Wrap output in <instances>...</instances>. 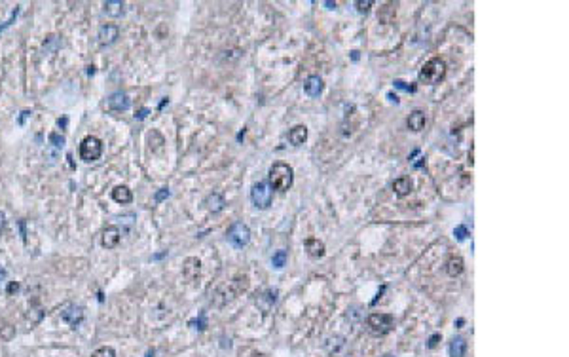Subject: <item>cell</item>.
<instances>
[{"instance_id":"obj_1","label":"cell","mask_w":569,"mask_h":357,"mask_svg":"<svg viewBox=\"0 0 569 357\" xmlns=\"http://www.w3.org/2000/svg\"><path fill=\"white\" fill-rule=\"evenodd\" d=\"M268 181H270V187L273 190L287 192L292 187V183H294V171H292L289 163L277 162L273 163L270 171H268Z\"/></svg>"},{"instance_id":"obj_2","label":"cell","mask_w":569,"mask_h":357,"mask_svg":"<svg viewBox=\"0 0 569 357\" xmlns=\"http://www.w3.org/2000/svg\"><path fill=\"white\" fill-rule=\"evenodd\" d=\"M446 76V63L440 57H433L425 63L420 70V82L427 85H435Z\"/></svg>"},{"instance_id":"obj_3","label":"cell","mask_w":569,"mask_h":357,"mask_svg":"<svg viewBox=\"0 0 569 357\" xmlns=\"http://www.w3.org/2000/svg\"><path fill=\"white\" fill-rule=\"evenodd\" d=\"M102 154V143L101 139H97L93 135H89L80 143V158L84 162H97Z\"/></svg>"},{"instance_id":"obj_4","label":"cell","mask_w":569,"mask_h":357,"mask_svg":"<svg viewBox=\"0 0 569 357\" xmlns=\"http://www.w3.org/2000/svg\"><path fill=\"white\" fill-rule=\"evenodd\" d=\"M367 323L374 334H387L395 327V318L389 314H370Z\"/></svg>"},{"instance_id":"obj_5","label":"cell","mask_w":569,"mask_h":357,"mask_svg":"<svg viewBox=\"0 0 569 357\" xmlns=\"http://www.w3.org/2000/svg\"><path fill=\"white\" fill-rule=\"evenodd\" d=\"M250 200L252 203L256 205L258 209H268L272 205V190H270V185L264 183V181H258L252 185V190H250Z\"/></svg>"},{"instance_id":"obj_6","label":"cell","mask_w":569,"mask_h":357,"mask_svg":"<svg viewBox=\"0 0 569 357\" xmlns=\"http://www.w3.org/2000/svg\"><path fill=\"white\" fill-rule=\"evenodd\" d=\"M228 241L234 245V247L241 249L245 247L247 243L250 241V230L247 225H243V222H234V225L228 228Z\"/></svg>"},{"instance_id":"obj_7","label":"cell","mask_w":569,"mask_h":357,"mask_svg":"<svg viewBox=\"0 0 569 357\" xmlns=\"http://www.w3.org/2000/svg\"><path fill=\"white\" fill-rule=\"evenodd\" d=\"M61 319L70 327H78L84 321V308L76 304H67L65 310L61 311Z\"/></svg>"},{"instance_id":"obj_8","label":"cell","mask_w":569,"mask_h":357,"mask_svg":"<svg viewBox=\"0 0 569 357\" xmlns=\"http://www.w3.org/2000/svg\"><path fill=\"white\" fill-rule=\"evenodd\" d=\"M118 36H120V29H118L116 25L107 23L99 29V36H97V38H99V44H101V46H110V44L116 42Z\"/></svg>"},{"instance_id":"obj_9","label":"cell","mask_w":569,"mask_h":357,"mask_svg":"<svg viewBox=\"0 0 569 357\" xmlns=\"http://www.w3.org/2000/svg\"><path fill=\"white\" fill-rule=\"evenodd\" d=\"M107 103H109V109L116 110V112H124V110H127L129 109V105H131L127 94H124V92H116V94H112Z\"/></svg>"},{"instance_id":"obj_10","label":"cell","mask_w":569,"mask_h":357,"mask_svg":"<svg viewBox=\"0 0 569 357\" xmlns=\"http://www.w3.org/2000/svg\"><path fill=\"white\" fill-rule=\"evenodd\" d=\"M199 270H201V262L195 256H188L184 264H182V272H184V278L188 281H194L199 276Z\"/></svg>"},{"instance_id":"obj_11","label":"cell","mask_w":569,"mask_h":357,"mask_svg":"<svg viewBox=\"0 0 569 357\" xmlns=\"http://www.w3.org/2000/svg\"><path fill=\"white\" fill-rule=\"evenodd\" d=\"M102 245L107 249H114L120 243V228L118 226H107L102 230Z\"/></svg>"},{"instance_id":"obj_12","label":"cell","mask_w":569,"mask_h":357,"mask_svg":"<svg viewBox=\"0 0 569 357\" xmlns=\"http://www.w3.org/2000/svg\"><path fill=\"white\" fill-rule=\"evenodd\" d=\"M224 205H226V200H224V196L219 194V192H213V194H209L205 198V207H207L211 213H219V211L224 209Z\"/></svg>"},{"instance_id":"obj_13","label":"cell","mask_w":569,"mask_h":357,"mask_svg":"<svg viewBox=\"0 0 569 357\" xmlns=\"http://www.w3.org/2000/svg\"><path fill=\"white\" fill-rule=\"evenodd\" d=\"M463 268H465V262H463V258L461 256H450L448 258V262H446V274L450 276V278H457V276H461L463 274Z\"/></svg>"},{"instance_id":"obj_14","label":"cell","mask_w":569,"mask_h":357,"mask_svg":"<svg viewBox=\"0 0 569 357\" xmlns=\"http://www.w3.org/2000/svg\"><path fill=\"white\" fill-rule=\"evenodd\" d=\"M323 87H325V84H323V80H321L319 76H309L304 84L305 94L309 95V97H319V95L323 94Z\"/></svg>"},{"instance_id":"obj_15","label":"cell","mask_w":569,"mask_h":357,"mask_svg":"<svg viewBox=\"0 0 569 357\" xmlns=\"http://www.w3.org/2000/svg\"><path fill=\"white\" fill-rule=\"evenodd\" d=\"M289 141H290V145H294V147L304 145L305 141H307V127L302 125V124L294 125V127L289 131Z\"/></svg>"},{"instance_id":"obj_16","label":"cell","mask_w":569,"mask_h":357,"mask_svg":"<svg viewBox=\"0 0 569 357\" xmlns=\"http://www.w3.org/2000/svg\"><path fill=\"white\" fill-rule=\"evenodd\" d=\"M425 112L423 110H413L412 114L408 116V129H412V131H421L423 127H425Z\"/></svg>"},{"instance_id":"obj_17","label":"cell","mask_w":569,"mask_h":357,"mask_svg":"<svg viewBox=\"0 0 569 357\" xmlns=\"http://www.w3.org/2000/svg\"><path fill=\"white\" fill-rule=\"evenodd\" d=\"M412 181L408 177H398L395 183H393V190H395V194L398 196V198H404V196H408L410 192H412Z\"/></svg>"},{"instance_id":"obj_18","label":"cell","mask_w":569,"mask_h":357,"mask_svg":"<svg viewBox=\"0 0 569 357\" xmlns=\"http://www.w3.org/2000/svg\"><path fill=\"white\" fill-rule=\"evenodd\" d=\"M305 251H307V255L313 256V258H319V256L325 255V243L321 240H317V238H309V240L305 241Z\"/></svg>"},{"instance_id":"obj_19","label":"cell","mask_w":569,"mask_h":357,"mask_svg":"<svg viewBox=\"0 0 569 357\" xmlns=\"http://www.w3.org/2000/svg\"><path fill=\"white\" fill-rule=\"evenodd\" d=\"M112 200L118 202V203H122V205L131 203V200H133L131 190H129L127 187H124V185H122V187H116L114 190H112Z\"/></svg>"},{"instance_id":"obj_20","label":"cell","mask_w":569,"mask_h":357,"mask_svg":"<svg viewBox=\"0 0 569 357\" xmlns=\"http://www.w3.org/2000/svg\"><path fill=\"white\" fill-rule=\"evenodd\" d=\"M105 14L110 17H120L122 14H124V2L122 0H107L105 4Z\"/></svg>"},{"instance_id":"obj_21","label":"cell","mask_w":569,"mask_h":357,"mask_svg":"<svg viewBox=\"0 0 569 357\" xmlns=\"http://www.w3.org/2000/svg\"><path fill=\"white\" fill-rule=\"evenodd\" d=\"M467 351V342L463 336H455L452 342H450V357H463Z\"/></svg>"},{"instance_id":"obj_22","label":"cell","mask_w":569,"mask_h":357,"mask_svg":"<svg viewBox=\"0 0 569 357\" xmlns=\"http://www.w3.org/2000/svg\"><path fill=\"white\" fill-rule=\"evenodd\" d=\"M272 264H273V268H277V270L283 268V266L287 264V251H277V253L272 256Z\"/></svg>"},{"instance_id":"obj_23","label":"cell","mask_w":569,"mask_h":357,"mask_svg":"<svg viewBox=\"0 0 569 357\" xmlns=\"http://www.w3.org/2000/svg\"><path fill=\"white\" fill-rule=\"evenodd\" d=\"M91 357H116V351L110 348V346H102V348L95 349Z\"/></svg>"},{"instance_id":"obj_24","label":"cell","mask_w":569,"mask_h":357,"mask_svg":"<svg viewBox=\"0 0 569 357\" xmlns=\"http://www.w3.org/2000/svg\"><path fill=\"white\" fill-rule=\"evenodd\" d=\"M59 44H61V42H59V38H57V36H49V38L44 42V52H47V54H54Z\"/></svg>"},{"instance_id":"obj_25","label":"cell","mask_w":569,"mask_h":357,"mask_svg":"<svg viewBox=\"0 0 569 357\" xmlns=\"http://www.w3.org/2000/svg\"><path fill=\"white\" fill-rule=\"evenodd\" d=\"M49 143L57 148H63V145H65V137L59 135V133H49Z\"/></svg>"},{"instance_id":"obj_26","label":"cell","mask_w":569,"mask_h":357,"mask_svg":"<svg viewBox=\"0 0 569 357\" xmlns=\"http://www.w3.org/2000/svg\"><path fill=\"white\" fill-rule=\"evenodd\" d=\"M355 6H357V12H359V14H368V10H370V6H372V0H365V2L359 0Z\"/></svg>"},{"instance_id":"obj_27","label":"cell","mask_w":569,"mask_h":357,"mask_svg":"<svg viewBox=\"0 0 569 357\" xmlns=\"http://www.w3.org/2000/svg\"><path fill=\"white\" fill-rule=\"evenodd\" d=\"M453 234H455V238H457V240L463 241L465 238H467V228H465V226H457V228L453 230Z\"/></svg>"},{"instance_id":"obj_28","label":"cell","mask_w":569,"mask_h":357,"mask_svg":"<svg viewBox=\"0 0 569 357\" xmlns=\"http://www.w3.org/2000/svg\"><path fill=\"white\" fill-rule=\"evenodd\" d=\"M167 196H169V188H162L160 192H156V196H154V200H156V202L160 203V202H164V200H165V198H167Z\"/></svg>"},{"instance_id":"obj_29","label":"cell","mask_w":569,"mask_h":357,"mask_svg":"<svg viewBox=\"0 0 569 357\" xmlns=\"http://www.w3.org/2000/svg\"><path fill=\"white\" fill-rule=\"evenodd\" d=\"M395 87H398V90H404V92H413V90H416L413 85H408L406 82H402V80H397V82H395Z\"/></svg>"},{"instance_id":"obj_30","label":"cell","mask_w":569,"mask_h":357,"mask_svg":"<svg viewBox=\"0 0 569 357\" xmlns=\"http://www.w3.org/2000/svg\"><path fill=\"white\" fill-rule=\"evenodd\" d=\"M19 291V283L17 281H10L8 283V295H14V293H17Z\"/></svg>"},{"instance_id":"obj_31","label":"cell","mask_w":569,"mask_h":357,"mask_svg":"<svg viewBox=\"0 0 569 357\" xmlns=\"http://www.w3.org/2000/svg\"><path fill=\"white\" fill-rule=\"evenodd\" d=\"M190 325L194 327V325H199L197 327V329H199V331H203V329H205V319H203V316L199 319H195V321H190Z\"/></svg>"},{"instance_id":"obj_32","label":"cell","mask_w":569,"mask_h":357,"mask_svg":"<svg viewBox=\"0 0 569 357\" xmlns=\"http://www.w3.org/2000/svg\"><path fill=\"white\" fill-rule=\"evenodd\" d=\"M438 340H440V334H433V336L429 338V348H435Z\"/></svg>"},{"instance_id":"obj_33","label":"cell","mask_w":569,"mask_h":357,"mask_svg":"<svg viewBox=\"0 0 569 357\" xmlns=\"http://www.w3.org/2000/svg\"><path fill=\"white\" fill-rule=\"evenodd\" d=\"M146 114H148V109H140L139 114H135V118H139V120H142V118H146Z\"/></svg>"},{"instance_id":"obj_34","label":"cell","mask_w":569,"mask_h":357,"mask_svg":"<svg viewBox=\"0 0 569 357\" xmlns=\"http://www.w3.org/2000/svg\"><path fill=\"white\" fill-rule=\"evenodd\" d=\"M4 226H6V217H4V213L0 211V234H2V230H4Z\"/></svg>"},{"instance_id":"obj_35","label":"cell","mask_w":569,"mask_h":357,"mask_svg":"<svg viewBox=\"0 0 569 357\" xmlns=\"http://www.w3.org/2000/svg\"><path fill=\"white\" fill-rule=\"evenodd\" d=\"M27 116H31V112H29V110H25V112H21V116H19V124L23 125L25 118H27Z\"/></svg>"},{"instance_id":"obj_36","label":"cell","mask_w":569,"mask_h":357,"mask_svg":"<svg viewBox=\"0 0 569 357\" xmlns=\"http://www.w3.org/2000/svg\"><path fill=\"white\" fill-rule=\"evenodd\" d=\"M4 280H6V270L0 266V281H4Z\"/></svg>"},{"instance_id":"obj_37","label":"cell","mask_w":569,"mask_h":357,"mask_svg":"<svg viewBox=\"0 0 569 357\" xmlns=\"http://www.w3.org/2000/svg\"><path fill=\"white\" fill-rule=\"evenodd\" d=\"M325 6H327L328 10H334L336 8V2H325Z\"/></svg>"},{"instance_id":"obj_38","label":"cell","mask_w":569,"mask_h":357,"mask_svg":"<svg viewBox=\"0 0 569 357\" xmlns=\"http://www.w3.org/2000/svg\"><path fill=\"white\" fill-rule=\"evenodd\" d=\"M146 357H154V351H148V353H146Z\"/></svg>"},{"instance_id":"obj_39","label":"cell","mask_w":569,"mask_h":357,"mask_svg":"<svg viewBox=\"0 0 569 357\" xmlns=\"http://www.w3.org/2000/svg\"><path fill=\"white\" fill-rule=\"evenodd\" d=\"M385 357H393V355H385Z\"/></svg>"}]
</instances>
